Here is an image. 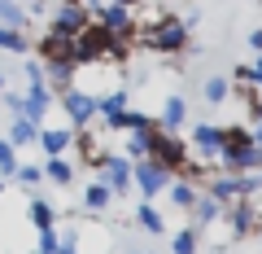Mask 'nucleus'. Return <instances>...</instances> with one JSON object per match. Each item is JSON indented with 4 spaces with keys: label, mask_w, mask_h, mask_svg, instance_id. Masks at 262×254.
I'll use <instances>...</instances> for the list:
<instances>
[{
    "label": "nucleus",
    "mask_w": 262,
    "mask_h": 254,
    "mask_svg": "<svg viewBox=\"0 0 262 254\" xmlns=\"http://www.w3.org/2000/svg\"><path fill=\"white\" fill-rule=\"evenodd\" d=\"M184 123H188V101L179 92H170L166 101H162V114H158V132H170V136H179L184 132Z\"/></svg>",
    "instance_id": "f8f14e48"
},
{
    "label": "nucleus",
    "mask_w": 262,
    "mask_h": 254,
    "mask_svg": "<svg viewBox=\"0 0 262 254\" xmlns=\"http://www.w3.org/2000/svg\"><path fill=\"white\" fill-rule=\"evenodd\" d=\"M92 22H96V27H105L118 44H131V35H136V27H140V22L131 18L127 5H110V0H105L101 9H92Z\"/></svg>",
    "instance_id": "0eeeda50"
},
{
    "label": "nucleus",
    "mask_w": 262,
    "mask_h": 254,
    "mask_svg": "<svg viewBox=\"0 0 262 254\" xmlns=\"http://www.w3.org/2000/svg\"><path fill=\"white\" fill-rule=\"evenodd\" d=\"M110 206H114V193H110V188L101 184V180H92V184L83 188V210H88V215L96 219V215H105Z\"/></svg>",
    "instance_id": "a211bd4d"
},
{
    "label": "nucleus",
    "mask_w": 262,
    "mask_h": 254,
    "mask_svg": "<svg viewBox=\"0 0 262 254\" xmlns=\"http://www.w3.org/2000/svg\"><path fill=\"white\" fill-rule=\"evenodd\" d=\"M253 75H258V92H262V53H258V62H253Z\"/></svg>",
    "instance_id": "72a5a7b5"
},
{
    "label": "nucleus",
    "mask_w": 262,
    "mask_h": 254,
    "mask_svg": "<svg viewBox=\"0 0 262 254\" xmlns=\"http://www.w3.org/2000/svg\"><path fill=\"white\" fill-rule=\"evenodd\" d=\"M258 175H262V171H258Z\"/></svg>",
    "instance_id": "4c0bfd02"
},
{
    "label": "nucleus",
    "mask_w": 262,
    "mask_h": 254,
    "mask_svg": "<svg viewBox=\"0 0 262 254\" xmlns=\"http://www.w3.org/2000/svg\"><path fill=\"white\" fill-rule=\"evenodd\" d=\"M188 219H192L188 228H196V232H206V228L223 224V206H219V202L210 198V193H196V202H192V210H188Z\"/></svg>",
    "instance_id": "ddd939ff"
},
{
    "label": "nucleus",
    "mask_w": 262,
    "mask_h": 254,
    "mask_svg": "<svg viewBox=\"0 0 262 254\" xmlns=\"http://www.w3.org/2000/svg\"><path fill=\"white\" fill-rule=\"evenodd\" d=\"M196 193H201V188H196L192 180H184V175H179V180H170V184H166V198H170V206H175V210H184V215L192 210Z\"/></svg>",
    "instance_id": "f3484780"
},
{
    "label": "nucleus",
    "mask_w": 262,
    "mask_h": 254,
    "mask_svg": "<svg viewBox=\"0 0 262 254\" xmlns=\"http://www.w3.org/2000/svg\"><path fill=\"white\" fill-rule=\"evenodd\" d=\"M170 171L162 167V162H153V158H140V162H131V188L140 193L144 202H153L158 193H166V184H170Z\"/></svg>",
    "instance_id": "39448f33"
},
{
    "label": "nucleus",
    "mask_w": 262,
    "mask_h": 254,
    "mask_svg": "<svg viewBox=\"0 0 262 254\" xmlns=\"http://www.w3.org/2000/svg\"><path fill=\"white\" fill-rule=\"evenodd\" d=\"M0 27H13V31H27V9L18 0H0Z\"/></svg>",
    "instance_id": "a878e982"
},
{
    "label": "nucleus",
    "mask_w": 262,
    "mask_h": 254,
    "mask_svg": "<svg viewBox=\"0 0 262 254\" xmlns=\"http://www.w3.org/2000/svg\"><path fill=\"white\" fill-rule=\"evenodd\" d=\"M75 62L70 57H57V62H44V79L48 88H57V92H66V88H75Z\"/></svg>",
    "instance_id": "2eb2a0df"
},
{
    "label": "nucleus",
    "mask_w": 262,
    "mask_h": 254,
    "mask_svg": "<svg viewBox=\"0 0 262 254\" xmlns=\"http://www.w3.org/2000/svg\"><path fill=\"white\" fill-rule=\"evenodd\" d=\"M96 123L101 132H127V92H105L96 96Z\"/></svg>",
    "instance_id": "9d476101"
},
{
    "label": "nucleus",
    "mask_w": 262,
    "mask_h": 254,
    "mask_svg": "<svg viewBox=\"0 0 262 254\" xmlns=\"http://www.w3.org/2000/svg\"><path fill=\"white\" fill-rule=\"evenodd\" d=\"M13 180H18V184H39V180H44V167H35V162H27V167H22L18 162V171H13Z\"/></svg>",
    "instance_id": "c756f323"
},
{
    "label": "nucleus",
    "mask_w": 262,
    "mask_h": 254,
    "mask_svg": "<svg viewBox=\"0 0 262 254\" xmlns=\"http://www.w3.org/2000/svg\"><path fill=\"white\" fill-rule=\"evenodd\" d=\"M0 53H31V40H27V31L0 27Z\"/></svg>",
    "instance_id": "bb28decb"
},
{
    "label": "nucleus",
    "mask_w": 262,
    "mask_h": 254,
    "mask_svg": "<svg viewBox=\"0 0 262 254\" xmlns=\"http://www.w3.org/2000/svg\"><path fill=\"white\" fill-rule=\"evenodd\" d=\"M83 27H92V9H88L83 0H61V5L48 9V31H57V35L75 40Z\"/></svg>",
    "instance_id": "20e7f679"
},
{
    "label": "nucleus",
    "mask_w": 262,
    "mask_h": 254,
    "mask_svg": "<svg viewBox=\"0 0 262 254\" xmlns=\"http://www.w3.org/2000/svg\"><path fill=\"white\" fill-rule=\"evenodd\" d=\"M136 224H140L149 237H162V232H166V219L158 215V206H153V202H140V206H136Z\"/></svg>",
    "instance_id": "412c9836"
},
{
    "label": "nucleus",
    "mask_w": 262,
    "mask_h": 254,
    "mask_svg": "<svg viewBox=\"0 0 262 254\" xmlns=\"http://www.w3.org/2000/svg\"><path fill=\"white\" fill-rule=\"evenodd\" d=\"M57 57H70L75 62V40L57 35V31H44V40H39V62H57Z\"/></svg>",
    "instance_id": "dca6fc26"
},
{
    "label": "nucleus",
    "mask_w": 262,
    "mask_h": 254,
    "mask_svg": "<svg viewBox=\"0 0 262 254\" xmlns=\"http://www.w3.org/2000/svg\"><path fill=\"white\" fill-rule=\"evenodd\" d=\"M35 145L44 149V158H66V149L75 145V127H39Z\"/></svg>",
    "instance_id": "4468645a"
},
{
    "label": "nucleus",
    "mask_w": 262,
    "mask_h": 254,
    "mask_svg": "<svg viewBox=\"0 0 262 254\" xmlns=\"http://www.w3.org/2000/svg\"><path fill=\"white\" fill-rule=\"evenodd\" d=\"M61 110H66V119H70L75 132H88V127L96 123V96L83 92V88H66L61 92Z\"/></svg>",
    "instance_id": "6e6552de"
},
{
    "label": "nucleus",
    "mask_w": 262,
    "mask_h": 254,
    "mask_svg": "<svg viewBox=\"0 0 262 254\" xmlns=\"http://www.w3.org/2000/svg\"><path fill=\"white\" fill-rule=\"evenodd\" d=\"M18 5H31V13H35V18L44 13V0H18Z\"/></svg>",
    "instance_id": "473e14b6"
},
{
    "label": "nucleus",
    "mask_w": 262,
    "mask_h": 254,
    "mask_svg": "<svg viewBox=\"0 0 262 254\" xmlns=\"http://www.w3.org/2000/svg\"><path fill=\"white\" fill-rule=\"evenodd\" d=\"M44 180H53V184L70 188V184H75V167H70L66 158H48V162H44Z\"/></svg>",
    "instance_id": "5701e85b"
},
{
    "label": "nucleus",
    "mask_w": 262,
    "mask_h": 254,
    "mask_svg": "<svg viewBox=\"0 0 262 254\" xmlns=\"http://www.w3.org/2000/svg\"><path fill=\"white\" fill-rule=\"evenodd\" d=\"M136 44L140 48H149V53H184L188 48V22L184 18H175V13H162L158 22H149V27H136Z\"/></svg>",
    "instance_id": "f257e3e1"
},
{
    "label": "nucleus",
    "mask_w": 262,
    "mask_h": 254,
    "mask_svg": "<svg viewBox=\"0 0 262 254\" xmlns=\"http://www.w3.org/2000/svg\"><path fill=\"white\" fill-rule=\"evenodd\" d=\"M57 245H61V232H57V228H48V232H39L35 254H57Z\"/></svg>",
    "instance_id": "7c9ffc66"
},
{
    "label": "nucleus",
    "mask_w": 262,
    "mask_h": 254,
    "mask_svg": "<svg viewBox=\"0 0 262 254\" xmlns=\"http://www.w3.org/2000/svg\"><path fill=\"white\" fill-rule=\"evenodd\" d=\"M149 158L153 162H162V167L170 171V175H184V167H188V145L179 141V136H170V132H153V141H149Z\"/></svg>",
    "instance_id": "423d86ee"
},
{
    "label": "nucleus",
    "mask_w": 262,
    "mask_h": 254,
    "mask_svg": "<svg viewBox=\"0 0 262 254\" xmlns=\"http://www.w3.org/2000/svg\"><path fill=\"white\" fill-rule=\"evenodd\" d=\"M27 215H31V224H35V232H48V228H57V210H53V202H44V198H31Z\"/></svg>",
    "instance_id": "aec40b11"
},
{
    "label": "nucleus",
    "mask_w": 262,
    "mask_h": 254,
    "mask_svg": "<svg viewBox=\"0 0 262 254\" xmlns=\"http://www.w3.org/2000/svg\"><path fill=\"white\" fill-rule=\"evenodd\" d=\"M149 141H153V132H131V136H127V145H122V158H127V162L149 158Z\"/></svg>",
    "instance_id": "b1692460"
},
{
    "label": "nucleus",
    "mask_w": 262,
    "mask_h": 254,
    "mask_svg": "<svg viewBox=\"0 0 262 254\" xmlns=\"http://www.w3.org/2000/svg\"><path fill=\"white\" fill-rule=\"evenodd\" d=\"M245 44H249V53L258 57V53H262V27H253V31H249V40H245Z\"/></svg>",
    "instance_id": "2f4dec72"
},
{
    "label": "nucleus",
    "mask_w": 262,
    "mask_h": 254,
    "mask_svg": "<svg viewBox=\"0 0 262 254\" xmlns=\"http://www.w3.org/2000/svg\"><path fill=\"white\" fill-rule=\"evenodd\" d=\"M127 132H158V114H140L127 105Z\"/></svg>",
    "instance_id": "cd10ccee"
},
{
    "label": "nucleus",
    "mask_w": 262,
    "mask_h": 254,
    "mask_svg": "<svg viewBox=\"0 0 262 254\" xmlns=\"http://www.w3.org/2000/svg\"><path fill=\"white\" fill-rule=\"evenodd\" d=\"M219 171H262V145L253 141L249 127H227L223 153H219Z\"/></svg>",
    "instance_id": "f03ea898"
},
{
    "label": "nucleus",
    "mask_w": 262,
    "mask_h": 254,
    "mask_svg": "<svg viewBox=\"0 0 262 254\" xmlns=\"http://www.w3.org/2000/svg\"><path fill=\"white\" fill-rule=\"evenodd\" d=\"M196 250H201V232L196 228H179L170 237V254H196Z\"/></svg>",
    "instance_id": "393cba45"
},
{
    "label": "nucleus",
    "mask_w": 262,
    "mask_h": 254,
    "mask_svg": "<svg viewBox=\"0 0 262 254\" xmlns=\"http://www.w3.org/2000/svg\"><path fill=\"white\" fill-rule=\"evenodd\" d=\"M13 171H18V145H9V141H0V175L9 180Z\"/></svg>",
    "instance_id": "c85d7f7f"
},
{
    "label": "nucleus",
    "mask_w": 262,
    "mask_h": 254,
    "mask_svg": "<svg viewBox=\"0 0 262 254\" xmlns=\"http://www.w3.org/2000/svg\"><path fill=\"white\" fill-rule=\"evenodd\" d=\"M0 92H5V70H0Z\"/></svg>",
    "instance_id": "c9c22d12"
},
{
    "label": "nucleus",
    "mask_w": 262,
    "mask_h": 254,
    "mask_svg": "<svg viewBox=\"0 0 262 254\" xmlns=\"http://www.w3.org/2000/svg\"><path fill=\"white\" fill-rule=\"evenodd\" d=\"M35 136H39L35 123H27V119H9V136H5L9 145H18V149H22V145H35Z\"/></svg>",
    "instance_id": "4be33fe9"
},
{
    "label": "nucleus",
    "mask_w": 262,
    "mask_h": 254,
    "mask_svg": "<svg viewBox=\"0 0 262 254\" xmlns=\"http://www.w3.org/2000/svg\"><path fill=\"white\" fill-rule=\"evenodd\" d=\"M0 193H5V180H0Z\"/></svg>",
    "instance_id": "e433bc0d"
},
{
    "label": "nucleus",
    "mask_w": 262,
    "mask_h": 254,
    "mask_svg": "<svg viewBox=\"0 0 262 254\" xmlns=\"http://www.w3.org/2000/svg\"><path fill=\"white\" fill-rule=\"evenodd\" d=\"M118 53H127V44H118V40H114L105 27H96V22L75 35V66H96V62L118 57Z\"/></svg>",
    "instance_id": "7ed1b4c3"
},
{
    "label": "nucleus",
    "mask_w": 262,
    "mask_h": 254,
    "mask_svg": "<svg viewBox=\"0 0 262 254\" xmlns=\"http://www.w3.org/2000/svg\"><path fill=\"white\" fill-rule=\"evenodd\" d=\"M110 5H127V9H136V5H140V0H110Z\"/></svg>",
    "instance_id": "f704fd0d"
},
{
    "label": "nucleus",
    "mask_w": 262,
    "mask_h": 254,
    "mask_svg": "<svg viewBox=\"0 0 262 254\" xmlns=\"http://www.w3.org/2000/svg\"><path fill=\"white\" fill-rule=\"evenodd\" d=\"M201 96H206L210 105H223L227 96H232V79L227 75H206L201 79Z\"/></svg>",
    "instance_id": "6ab92c4d"
},
{
    "label": "nucleus",
    "mask_w": 262,
    "mask_h": 254,
    "mask_svg": "<svg viewBox=\"0 0 262 254\" xmlns=\"http://www.w3.org/2000/svg\"><path fill=\"white\" fill-rule=\"evenodd\" d=\"M96 167H101V171H96V180L110 188L114 198H118V193H131V162L122 158V153H105Z\"/></svg>",
    "instance_id": "9b49d317"
},
{
    "label": "nucleus",
    "mask_w": 262,
    "mask_h": 254,
    "mask_svg": "<svg viewBox=\"0 0 262 254\" xmlns=\"http://www.w3.org/2000/svg\"><path fill=\"white\" fill-rule=\"evenodd\" d=\"M223 141H227V127H214V123H196L192 127V158L210 162V167H219V153H223Z\"/></svg>",
    "instance_id": "1a4fd4ad"
}]
</instances>
